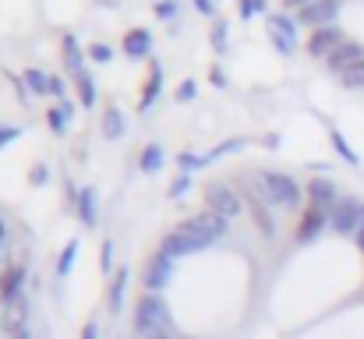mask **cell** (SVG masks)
I'll return each instance as SVG.
<instances>
[{
  "mask_svg": "<svg viewBox=\"0 0 364 339\" xmlns=\"http://www.w3.org/2000/svg\"><path fill=\"white\" fill-rule=\"evenodd\" d=\"M170 308L159 294H141L138 304H134V333H149V329H159V333H170Z\"/></svg>",
  "mask_w": 364,
  "mask_h": 339,
  "instance_id": "obj_1",
  "label": "cell"
},
{
  "mask_svg": "<svg viewBox=\"0 0 364 339\" xmlns=\"http://www.w3.org/2000/svg\"><path fill=\"white\" fill-rule=\"evenodd\" d=\"M258 195L269 205H283V209H294L301 202V188L287 173H258Z\"/></svg>",
  "mask_w": 364,
  "mask_h": 339,
  "instance_id": "obj_2",
  "label": "cell"
},
{
  "mask_svg": "<svg viewBox=\"0 0 364 339\" xmlns=\"http://www.w3.org/2000/svg\"><path fill=\"white\" fill-rule=\"evenodd\" d=\"M329 226L343 237H358L364 230V202L358 198H340L329 212Z\"/></svg>",
  "mask_w": 364,
  "mask_h": 339,
  "instance_id": "obj_3",
  "label": "cell"
},
{
  "mask_svg": "<svg viewBox=\"0 0 364 339\" xmlns=\"http://www.w3.org/2000/svg\"><path fill=\"white\" fill-rule=\"evenodd\" d=\"M205 247H209V240H205L202 233L188 230V226L170 230V233L163 237V244H159V251L170 254V258H188V254H198V251H205Z\"/></svg>",
  "mask_w": 364,
  "mask_h": 339,
  "instance_id": "obj_4",
  "label": "cell"
},
{
  "mask_svg": "<svg viewBox=\"0 0 364 339\" xmlns=\"http://www.w3.org/2000/svg\"><path fill=\"white\" fill-rule=\"evenodd\" d=\"M202 198H205V209L216 212V216H223V220H234V216L241 212V198H237V191H234L230 184L213 181V184L202 188Z\"/></svg>",
  "mask_w": 364,
  "mask_h": 339,
  "instance_id": "obj_5",
  "label": "cell"
},
{
  "mask_svg": "<svg viewBox=\"0 0 364 339\" xmlns=\"http://www.w3.org/2000/svg\"><path fill=\"white\" fill-rule=\"evenodd\" d=\"M170 276H173V258L170 254L156 251L152 258H145V265H141V286H145V294H159L170 283Z\"/></svg>",
  "mask_w": 364,
  "mask_h": 339,
  "instance_id": "obj_6",
  "label": "cell"
},
{
  "mask_svg": "<svg viewBox=\"0 0 364 339\" xmlns=\"http://www.w3.org/2000/svg\"><path fill=\"white\" fill-rule=\"evenodd\" d=\"M343 43H347V39H343V32H340L336 25H326V28H315V32L308 36V53H311V57L329 60V57H333Z\"/></svg>",
  "mask_w": 364,
  "mask_h": 339,
  "instance_id": "obj_7",
  "label": "cell"
},
{
  "mask_svg": "<svg viewBox=\"0 0 364 339\" xmlns=\"http://www.w3.org/2000/svg\"><path fill=\"white\" fill-rule=\"evenodd\" d=\"M340 18V0H315L308 7H301V21L311 28H326Z\"/></svg>",
  "mask_w": 364,
  "mask_h": 339,
  "instance_id": "obj_8",
  "label": "cell"
},
{
  "mask_svg": "<svg viewBox=\"0 0 364 339\" xmlns=\"http://www.w3.org/2000/svg\"><path fill=\"white\" fill-rule=\"evenodd\" d=\"M269 39L276 43L279 53H294L297 50V36H294V21L287 14H272L269 18Z\"/></svg>",
  "mask_w": 364,
  "mask_h": 339,
  "instance_id": "obj_9",
  "label": "cell"
},
{
  "mask_svg": "<svg viewBox=\"0 0 364 339\" xmlns=\"http://www.w3.org/2000/svg\"><path fill=\"white\" fill-rule=\"evenodd\" d=\"M184 226H188V230H195V233H202L209 244H213V240H220V237L227 233V220H223V216H216V212H209V209H205V212H198V216H191Z\"/></svg>",
  "mask_w": 364,
  "mask_h": 339,
  "instance_id": "obj_10",
  "label": "cell"
},
{
  "mask_svg": "<svg viewBox=\"0 0 364 339\" xmlns=\"http://www.w3.org/2000/svg\"><path fill=\"white\" fill-rule=\"evenodd\" d=\"M308 198H311V205L333 212V205L340 202V191H336V184H333L329 177H315V181L308 184Z\"/></svg>",
  "mask_w": 364,
  "mask_h": 339,
  "instance_id": "obj_11",
  "label": "cell"
},
{
  "mask_svg": "<svg viewBox=\"0 0 364 339\" xmlns=\"http://www.w3.org/2000/svg\"><path fill=\"white\" fill-rule=\"evenodd\" d=\"M329 226V212L326 209H318V205H311L304 216H301V226H297V240L301 244H308V240H315L322 230Z\"/></svg>",
  "mask_w": 364,
  "mask_h": 339,
  "instance_id": "obj_12",
  "label": "cell"
},
{
  "mask_svg": "<svg viewBox=\"0 0 364 339\" xmlns=\"http://www.w3.org/2000/svg\"><path fill=\"white\" fill-rule=\"evenodd\" d=\"M361 60H364V46H361V43H350V39H347V43H343V46H340V50H336V53L326 60V64H329L336 75H343V71H350V68H354V64H361Z\"/></svg>",
  "mask_w": 364,
  "mask_h": 339,
  "instance_id": "obj_13",
  "label": "cell"
},
{
  "mask_svg": "<svg viewBox=\"0 0 364 339\" xmlns=\"http://www.w3.org/2000/svg\"><path fill=\"white\" fill-rule=\"evenodd\" d=\"M25 318H28L25 294H14L11 301H4V322H7V329H25Z\"/></svg>",
  "mask_w": 364,
  "mask_h": 339,
  "instance_id": "obj_14",
  "label": "cell"
},
{
  "mask_svg": "<svg viewBox=\"0 0 364 339\" xmlns=\"http://www.w3.org/2000/svg\"><path fill=\"white\" fill-rule=\"evenodd\" d=\"M152 50V36L145 32V28H131L127 36H124V53L127 57H145Z\"/></svg>",
  "mask_w": 364,
  "mask_h": 339,
  "instance_id": "obj_15",
  "label": "cell"
},
{
  "mask_svg": "<svg viewBox=\"0 0 364 339\" xmlns=\"http://www.w3.org/2000/svg\"><path fill=\"white\" fill-rule=\"evenodd\" d=\"M78 220L85 226H96V220H100V205H96V191L92 188L78 191Z\"/></svg>",
  "mask_w": 364,
  "mask_h": 339,
  "instance_id": "obj_16",
  "label": "cell"
},
{
  "mask_svg": "<svg viewBox=\"0 0 364 339\" xmlns=\"http://www.w3.org/2000/svg\"><path fill=\"white\" fill-rule=\"evenodd\" d=\"M64 64H68V71H71L75 78L85 75V68H82V50H78L75 36H64Z\"/></svg>",
  "mask_w": 364,
  "mask_h": 339,
  "instance_id": "obj_17",
  "label": "cell"
},
{
  "mask_svg": "<svg viewBox=\"0 0 364 339\" xmlns=\"http://www.w3.org/2000/svg\"><path fill=\"white\" fill-rule=\"evenodd\" d=\"M124 134V113L117 107H110V110L103 113V138H110V141H117Z\"/></svg>",
  "mask_w": 364,
  "mask_h": 339,
  "instance_id": "obj_18",
  "label": "cell"
},
{
  "mask_svg": "<svg viewBox=\"0 0 364 339\" xmlns=\"http://www.w3.org/2000/svg\"><path fill=\"white\" fill-rule=\"evenodd\" d=\"M251 216H255V226H258L265 237H272V233H276V223H272L269 209H262V198H251Z\"/></svg>",
  "mask_w": 364,
  "mask_h": 339,
  "instance_id": "obj_19",
  "label": "cell"
},
{
  "mask_svg": "<svg viewBox=\"0 0 364 339\" xmlns=\"http://www.w3.org/2000/svg\"><path fill=\"white\" fill-rule=\"evenodd\" d=\"M21 283H25V272H21V269H11L7 279H0V297L11 301L14 294H21Z\"/></svg>",
  "mask_w": 364,
  "mask_h": 339,
  "instance_id": "obj_20",
  "label": "cell"
},
{
  "mask_svg": "<svg viewBox=\"0 0 364 339\" xmlns=\"http://www.w3.org/2000/svg\"><path fill=\"white\" fill-rule=\"evenodd\" d=\"M124 286H127V269H121V272H114V283H110V315H117V311H121Z\"/></svg>",
  "mask_w": 364,
  "mask_h": 339,
  "instance_id": "obj_21",
  "label": "cell"
},
{
  "mask_svg": "<svg viewBox=\"0 0 364 339\" xmlns=\"http://www.w3.org/2000/svg\"><path fill=\"white\" fill-rule=\"evenodd\" d=\"M159 85H163V71H159V64H152V82H149V85H145V92H141V110H149V107L156 103Z\"/></svg>",
  "mask_w": 364,
  "mask_h": 339,
  "instance_id": "obj_22",
  "label": "cell"
},
{
  "mask_svg": "<svg viewBox=\"0 0 364 339\" xmlns=\"http://www.w3.org/2000/svg\"><path fill=\"white\" fill-rule=\"evenodd\" d=\"M163 166V149L159 145H145V152H141V170L145 173H156Z\"/></svg>",
  "mask_w": 364,
  "mask_h": 339,
  "instance_id": "obj_23",
  "label": "cell"
},
{
  "mask_svg": "<svg viewBox=\"0 0 364 339\" xmlns=\"http://www.w3.org/2000/svg\"><path fill=\"white\" fill-rule=\"evenodd\" d=\"M25 85L36 92V96H43V92H50V75H43V71H25Z\"/></svg>",
  "mask_w": 364,
  "mask_h": 339,
  "instance_id": "obj_24",
  "label": "cell"
},
{
  "mask_svg": "<svg viewBox=\"0 0 364 339\" xmlns=\"http://www.w3.org/2000/svg\"><path fill=\"white\" fill-rule=\"evenodd\" d=\"M329 138H333V149H336V152H340V156H343V159H347L350 166H358V163H361V159H358V152H354V149L347 145V138H343L340 131H329Z\"/></svg>",
  "mask_w": 364,
  "mask_h": 339,
  "instance_id": "obj_25",
  "label": "cell"
},
{
  "mask_svg": "<svg viewBox=\"0 0 364 339\" xmlns=\"http://www.w3.org/2000/svg\"><path fill=\"white\" fill-rule=\"evenodd\" d=\"M75 258H78V240H71L68 247H64V254L57 258V276L64 279L68 272H71V265H75Z\"/></svg>",
  "mask_w": 364,
  "mask_h": 339,
  "instance_id": "obj_26",
  "label": "cell"
},
{
  "mask_svg": "<svg viewBox=\"0 0 364 339\" xmlns=\"http://www.w3.org/2000/svg\"><path fill=\"white\" fill-rule=\"evenodd\" d=\"M68 120H71V103H60V107H53V110H50V127H53L57 134L68 127Z\"/></svg>",
  "mask_w": 364,
  "mask_h": 339,
  "instance_id": "obj_27",
  "label": "cell"
},
{
  "mask_svg": "<svg viewBox=\"0 0 364 339\" xmlns=\"http://www.w3.org/2000/svg\"><path fill=\"white\" fill-rule=\"evenodd\" d=\"M75 82H78V96H82V107H92V103H96V85H92V78H89V75H78Z\"/></svg>",
  "mask_w": 364,
  "mask_h": 339,
  "instance_id": "obj_28",
  "label": "cell"
},
{
  "mask_svg": "<svg viewBox=\"0 0 364 339\" xmlns=\"http://www.w3.org/2000/svg\"><path fill=\"white\" fill-rule=\"evenodd\" d=\"M340 82H343L347 89H364V60L361 64H354L350 71H343V75H340Z\"/></svg>",
  "mask_w": 364,
  "mask_h": 339,
  "instance_id": "obj_29",
  "label": "cell"
},
{
  "mask_svg": "<svg viewBox=\"0 0 364 339\" xmlns=\"http://www.w3.org/2000/svg\"><path fill=\"white\" fill-rule=\"evenodd\" d=\"M18 134H21L18 127H11V124H0V149H4V145H11Z\"/></svg>",
  "mask_w": 364,
  "mask_h": 339,
  "instance_id": "obj_30",
  "label": "cell"
},
{
  "mask_svg": "<svg viewBox=\"0 0 364 339\" xmlns=\"http://www.w3.org/2000/svg\"><path fill=\"white\" fill-rule=\"evenodd\" d=\"M89 57H92V60H100V64H107V60H110V46H103V43H96V46L89 50Z\"/></svg>",
  "mask_w": 364,
  "mask_h": 339,
  "instance_id": "obj_31",
  "label": "cell"
},
{
  "mask_svg": "<svg viewBox=\"0 0 364 339\" xmlns=\"http://www.w3.org/2000/svg\"><path fill=\"white\" fill-rule=\"evenodd\" d=\"M202 163H205V159H198V156H191V152H184V156H181V170H184V173H191V170H195V166H202Z\"/></svg>",
  "mask_w": 364,
  "mask_h": 339,
  "instance_id": "obj_32",
  "label": "cell"
},
{
  "mask_svg": "<svg viewBox=\"0 0 364 339\" xmlns=\"http://www.w3.org/2000/svg\"><path fill=\"white\" fill-rule=\"evenodd\" d=\"M156 14H159V18H173V14H177V4H173V0H163V4L156 7Z\"/></svg>",
  "mask_w": 364,
  "mask_h": 339,
  "instance_id": "obj_33",
  "label": "cell"
},
{
  "mask_svg": "<svg viewBox=\"0 0 364 339\" xmlns=\"http://www.w3.org/2000/svg\"><path fill=\"white\" fill-rule=\"evenodd\" d=\"M241 145H244V138H234V141H223V145H220V149H216L213 156H223V152H234V149H241Z\"/></svg>",
  "mask_w": 364,
  "mask_h": 339,
  "instance_id": "obj_34",
  "label": "cell"
},
{
  "mask_svg": "<svg viewBox=\"0 0 364 339\" xmlns=\"http://www.w3.org/2000/svg\"><path fill=\"white\" fill-rule=\"evenodd\" d=\"M184 188H188V177H181V181H173V184H170V198H177V195H184Z\"/></svg>",
  "mask_w": 364,
  "mask_h": 339,
  "instance_id": "obj_35",
  "label": "cell"
},
{
  "mask_svg": "<svg viewBox=\"0 0 364 339\" xmlns=\"http://www.w3.org/2000/svg\"><path fill=\"white\" fill-rule=\"evenodd\" d=\"M110 265H114V244L107 240L103 244V269H110Z\"/></svg>",
  "mask_w": 364,
  "mask_h": 339,
  "instance_id": "obj_36",
  "label": "cell"
},
{
  "mask_svg": "<svg viewBox=\"0 0 364 339\" xmlns=\"http://www.w3.org/2000/svg\"><path fill=\"white\" fill-rule=\"evenodd\" d=\"M138 339H170V333H159V329H149V333H134Z\"/></svg>",
  "mask_w": 364,
  "mask_h": 339,
  "instance_id": "obj_37",
  "label": "cell"
},
{
  "mask_svg": "<svg viewBox=\"0 0 364 339\" xmlns=\"http://www.w3.org/2000/svg\"><path fill=\"white\" fill-rule=\"evenodd\" d=\"M191 96H195V82H184L181 92H177V99H191Z\"/></svg>",
  "mask_w": 364,
  "mask_h": 339,
  "instance_id": "obj_38",
  "label": "cell"
},
{
  "mask_svg": "<svg viewBox=\"0 0 364 339\" xmlns=\"http://www.w3.org/2000/svg\"><path fill=\"white\" fill-rule=\"evenodd\" d=\"M28 181H32V184H43V181H46V166H36V170L28 173Z\"/></svg>",
  "mask_w": 364,
  "mask_h": 339,
  "instance_id": "obj_39",
  "label": "cell"
},
{
  "mask_svg": "<svg viewBox=\"0 0 364 339\" xmlns=\"http://www.w3.org/2000/svg\"><path fill=\"white\" fill-rule=\"evenodd\" d=\"M50 92H53V96H64V82H60V78H50Z\"/></svg>",
  "mask_w": 364,
  "mask_h": 339,
  "instance_id": "obj_40",
  "label": "cell"
},
{
  "mask_svg": "<svg viewBox=\"0 0 364 339\" xmlns=\"http://www.w3.org/2000/svg\"><path fill=\"white\" fill-rule=\"evenodd\" d=\"M191 4H195L202 14H213V0H191Z\"/></svg>",
  "mask_w": 364,
  "mask_h": 339,
  "instance_id": "obj_41",
  "label": "cell"
},
{
  "mask_svg": "<svg viewBox=\"0 0 364 339\" xmlns=\"http://www.w3.org/2000/svg\"><path fill=\"white\" fill-rule=\"evenodd\" d=\"M82 339H100V333H96V325H92V322L82 329Z\"/></svg>",
  "mask_w": 364,
  "mask_h": 339,
  "instance_id": "obj_42",
  "label": "cell"
},
{
  "mask_svg": "<svg viewBox=\"0 0 364 339\" xmlns=\"http://www.w3.org/2000/svg\"><path fill=\"white\" fill-rule=\"evenodd\" d=\"M223 32H227V25H216V36H213V39H216L220 50H223Z\"/></svg>",
  "mask_w": 364,
  "mask_h": 339,
  "instance_id": "obj_43",
  "label": "cell"
},
{
  "mask_svg": "<svg viewBox=\"0 0 364 339\" xmlns=\"http://www.w3.org/2000/svg\"><path fill=\"white\" fill-rule=\"evenodd\" d=\"M287 7H308V4H315V0H283Z\"/></svg>",
  "mask_w": 364,
  "mask_h": 339,
  "instance_id": "obj_44",
  "label": "cell"
},
{
  "mask_svg": "<svg viewBox=\"0 0 364 339\" xmlns=\"http://www.w3.org/2000/svg\"><path fill=\"white\" fill-rule=\"evenodd\" d=\"M251 4V11H265V0H247Z\"/></svg>",
  "mask_w": 364,
  "mask_h": 339,
  "instance_id": "obj_45",
  "label": "cell"
},
{
  "mask_svg": "<svg viewBox=\"0 0 364 339\" xmlns=\"http://www.w3.org/2000/svg\"><path fill=\"white\" fill-rule=\"evenodd\" d=\"M100 4H103V7H117L121 0H100Z\"/></svg>",
  "mask_w": 364,
  "mask_h": 339,
  "instance_id": "obj_46",
  "label": "cell"
},
{
  "mask_svg": "<svg viewBox=\"0 0 364 339\" xmlns=\"http://www.w3.org/2000/svg\"><path fill=\"white\" fill-rule=\"evenodd\" d=\"M0 240H4V223H0Z\"/></svg>",
  "mask_w": 364,
  "mask_h": 339,
  "instance_id": "obj_47",
  "label": "cell"
}]
</instances>
